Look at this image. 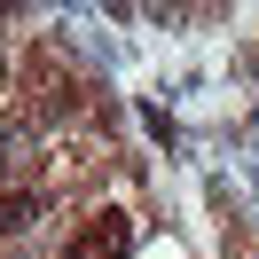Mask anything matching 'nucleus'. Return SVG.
I'll return each mask as SVG.
<instances>
[{"label":"nucleus","instance_id":"f257e3e1","mask_svg":"<svg viewBox=\"0 0 259 259\" xmlns=\"http://www.w3.org/2000/svg\"><path fill=\"white\" fill-rule=\"evenodd\" d=\"M63 259H126V228H118V220H110V212H102V220H95V228H87V236H79V243H71V251H63Z\"/></svg>","mask_w":259,"mask_h":259}]
</instances>
